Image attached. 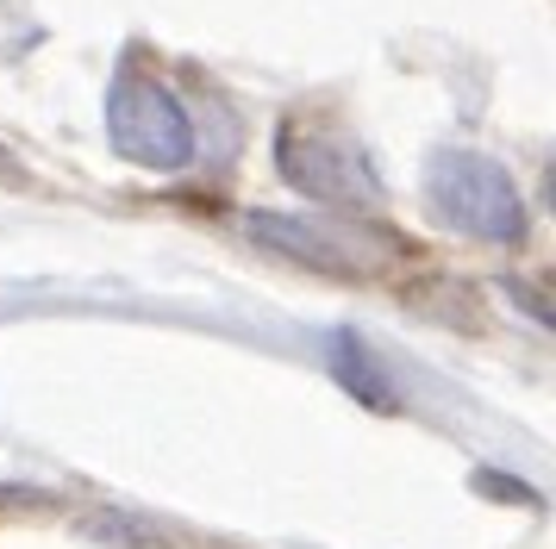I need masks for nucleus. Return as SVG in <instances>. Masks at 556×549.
<instances>
[{"label": "nucleus", "mask_w": 556, "mask_h": 549, "mask_svg": "<svg viewBox=\"0 0 556 549\" xmlns=\"http://www.w3.org/2000/svg\"><path fill=\"white\" fill-rule=\"evenodd\" d=\"M0 175H20V163H13V156H0Z\"/></svg>", "instance_id": "7"}, {"label": "nucleus", "mask_w": 556, "mask_h": 549, "mask_svg": "<svg viewBox=\"0 0 556 549\" xmlns=\"http://www.w3.org/2000/svg\"><path fill=\"white\" fill-rule=\"evenodd\" d=\"M426 188H431L438 219L456 225L463 238H481V244H519V238H526V225H531L526 200H519L513 175H506L494 156L444 144L438 156H431Z\"/></svg>", "instance_id": "1"}, {"label": "nucleus", "mask_w": 556, "mask_h": 549, "mask_svg": "<svg viewBox=\"0 0 556 549\" xmlns=\"http://www.w3.org/2000/svg\"><path fill=\"white\" fill-rule=\"evenodd\" d=\"M326 369H331V381H338V387H344L356 406H369V412H394V406H401V399H394V381H388V369L376 362V349L363 344L356 331H331Z\"/></svg>", "instance_id": "5"}, {"label": "nucleus", "mask_w": 556, "mask_h": 549, "mask_svg": "<svg viewBox=\"0 0 556 549\" xmlns=\"http://www.w3.org/2000/svg\"><path fill=\"white\" fill-rule=\"evenodd\" d=\"M476 487H494V499H531V487H519V481H501V474H476Z\"/></svg>", "instance_id": "6"}, {"label": "nucleus", "mask_w": 556, "mask_h": 549, "mask_svg": "<svg viewBox=\"0 0 556 549\" xmlns=\"http://www.w3.org/2000/svg\"><path fill=\"white\" fill-rule=\"evenodd\" d=\"M276 169L294 194H313L326 206H376L381 175L369 163V150L338 138V131H301L288 125L276 138Z\"/></svg>", "instance_id": "3"}, {"label": "nucleus", "mask_w": 556, "mask_h": 549, "mask_svg": "<svg viewBox=\"0 0 556 549\" xmlns=\"http://www.w3.org/2000/svg\"><path fill=\"white\" fill-rule=\"evenodd\" d=\"M106 131L119 156H131L138 169L176 175L194 163V113L181 106V94L169 81H156L144 69H119L113 88H106Z\"/></svg>", "instance_id": "2"}, {"label": "nucleus", "mask_w": 556, "mask_h": 549, "mask_svg": "<svg viewBox=\"0 0 556 549\" xmlns=\"http://www.w3.org/2000/svg\"><path fill=\"white\" fill-rule=\"evenodd\" d=\"M244 231H251L263 250L294 256V263H306V269H319V274H369V269H376L369 256H356L351 244H338L331 231H319V225H306V219H281V213H244Z\"/></svg>", "instance_id": "4"}]
</instances>
